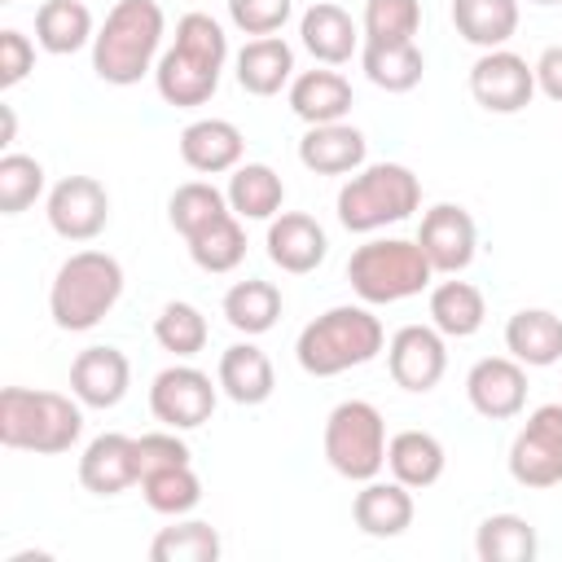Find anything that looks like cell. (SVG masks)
Masks as SVG:
<instances>
[{"mask_svg":"<svg viewBox=\"0 0 562 562\" xmlns=\"http://www.w3.org/2000/svg\"><path fill=\"white\" fill-rule=\"evenodd\" d=\"M228 61V35L211 13H184L176 22L171 48H162L154 66V88L176 110H198L215 97L220 75Z\"/></svg>","mask_w":562,"mask_h":562,"instance_id":"cell-1","label":"cell"},{"mask_svg":"<svg viewBox=\"0 0 562 562\" xmlns=\"http://www.w3.org/2000/svg\"><path fill=\"white\" fill-rule=\"evenodd\" d=\"M167 13L158 0H119L92 40V70L101 83L132 88L140 83L162 57Z\"/></svg>","mask_w":562,"mask_h":562,"instance_id":"cell-2","label":"cell"},{"mask_svg":"<svg viewBox=\"0 0 562 562\" xmlns=\"http://www.w3.org/2000/svg\"><path fill=\"white\" fill-rule=\"evenodd\" d=\"M382 347H386V329L369 312V303H338L299 329L294 360L307 378H338L347 369L378 360Z\"/></svg>","mask_w":562,"mask_h":562,"instance_id":"cell-3","label":"cell"},{"mask_svg":"<svg viewBox=\"0 0 562 562\" xmlns=\"http://www.w3.org/2000/svg\"><path fill=\"white\" fill-rule=\"evenodd\" d=\"M83 435V404L61 391L4 386L0 391V443L13 452L61 457Z\"/></svg>","mask_w":562,"mask_h":562,"instance_id":"cell-4","label":"cell"},{"mask_svg":"<svg viewBox=\"0 0 562 562\" xmlns=\"http://www.w3.org/2000/svg\"><path fill=\"white\" fill-rule=\"evenodd\" d=\"M119 294L123 263L110 250H75L48 285V316L66 334H88L114 312Z\"/></svg>","mask_w":562,"mask_h":562,"instance_id":"cell-5","label":"cell"},{"mask_svg":"<svg viewBox=\"0 0 562 562\" xmlns=\"http://www.w3.org/2000/svg\"><path fill=\"white\" fill-rule=\"evenodd\" d=\"M338 224L347 233H378L422 206V180L404 162H369L338 189Z\"/></svg>","mask_w":562,"mask_h":562,"instance_id":"cell-6","label":"cell"},{"mask_svg":"<svg viewBox=\"0 0 562 562\" xmlns=\"http://www.w3.org/2000/svg\"><path fill=\"white\" fill-rule=\"evenodd\" d=\"M435 268L417 237H373L351 250L347 259V281L360 294V303L382 307V303H404L430 285Z\"/></svg>","mask_w":562,"mask_h":562,"instance_id":"cell-7","label":"cell"},{"mask_svg":"<svg viewBox=\"0 0 562 562\" xmlns=\"http://www.w3.org/2000/svg\"><path fill=\"white\" fill-rule=\"evenodd\" d=\"M325 461L347 483H369L386 465V422L369 400H342L325 417Z\"/></svg>","mask_w":562,"mask_h":562,"instance_id":"cell-8","label":"cell"},{"mask_svg":"<svg viewBox=\"0 0 562 562\" xmlns=\"http://www.w3.org/2000/svg\"><path fill=\"white\" fill-rule=\"evenodd\" d=\"M509 479L531 492L562 483V404H540L527 413L509 443Z\"/></svg>","mask_w":562,"mask_h":562,"instance_id":"cell-9","label":"cell"},{"mask_svg":"<svg viewBox=\"0 0 562 562\" xmlns=\"http://www.w3.org/2000/svg\"><path fill=\"white\" fill-rule=\"evenodd\" d=\"M220 400V382L193 364H167L149 382V413L171 430H198L211 422Z\"/></svg>","mask_w":562,"mask_h":562,"instance_id":"cell-10","label":"cell"},{"mask_svg":"<svg viewBox=\"0 0 562 562\" xmlns=\"http://www.w3.org/2000/svg\"><path fill=\"white\" fill-rule=\"evenodd\" d=\"M470 97L487 114H518L536 97V66L514 48H487L470 66Z\"/></svg>","mask_w":562,"mask_h":562,"instance_id":"cell-11","label":"cell"},{"mask_svg":"<svg viewBox=\"0 0 562 562\" xmlns=\"http://www.w3.org/2000/svg\"><path fill=\"white\" fill-rule=\"evenodd\" d=\"M44 215L61 241H92L110 224V193L97 176H66L48 189Z\"/></svg>","mask_w":562,"mask_h":562,"instance_id":"cell-12","label":"cell"},{"mask_svg":"<svg viewBox=\"0 0 562 562\" xmlns=\"http://www.w3.org/2000/svg\"><path fill=\"white\" fill-rule=\"evenodd\" d=\"M386 373L400 391L426 395L448 373V342L435 325H400L386 342Z\"/></svg>","mask_w":562,"mask_h":562,"instance_id":"cell-13","label":"cell"},{"mask_svg":"<svg viewBox=\"0 0 562 562\" xmlns=\"http://www.w3.org/2000/svg\"><path fill=\"white\" fill-rule=\"evenodd\" d=\"M465 400L487 422H509L527 408V364L514 356H483L465 373Z\"/></svg>","mask_w":562,"mask_h":562,"instance_id":"cell-14","label":"cell"},{"mask_svg":"<svg viewBox=\"0 0 562 562\" xmlns=\"http://www.w3.org/2000/svg\"><path fill=\"white\" fill-rule=\"evenodd\" d=\"M417 246L426 250L430 268L435 272H465L474 250H479V224L465 206L457 202H435L426 215H422V228H417Z\"/></svg>","mask_w":562,"mask_h":562,"instance_id":"cell-15","label":"cell"},{"mask_svg":"<svg viewBox=\"0 0 562 562\" xmlns=\"http://www.w3.org/2000/svg\"><path fill=\"white\" fill-rule=\"evenodd\" d=\"M263 246H268V259L281 272H290V277L316 272L325 263V255H329V237H325V228L307 211H281V215H272Z\"/></svg>","mask_w":562,"mask_h":562,"instance_id":"cell-16","label":"cell"},{"mask_svg":"<svg viewBox=\"0 0 562 562\" xmlns=\"http://www.w3.org/2000/svg\"><path fill=\"white\" fill-rule=\"evenodd\" d=\"M132 386V360L119 347H83L70 360V395L83 408H114Z\"/></svg>","mask_w":562,"mask_h":562,"instance_id":"cell-17","label":"cell"},{"mask_svg":"<svg viewBox=\"0 0 562 562\" xmlns=\"http://www.w3.org/2000/svg\"><path fill=\"white\" fill-rule=\"evenodd\" d=\"M79 483L92 492V496H119L127 487L140 483V465H136V439L132 435H119V430H105L97 435L83 457H79Z\"/></svg>","mask_w":562,"mask_h":562,"instance_id":"cell-18","label":"cell"},{"mask_svg":"<svg viewBox=\"0 0 562 562\" xmlns=\"http://www.w3.org/2000/svg\"><path fill=\"white\" fill-rule=\"evenodd\" d=\"M299 40H303V48L321 61V66H342V61H351L356 53H360V26L351 22V13L342 9V4H334V0H316V4H307L303 9V18H299Z\"/></svg>","mask_w":562,"mask_h":562,"instance_id":"cell-19","label":"cell"},{"mask_svg":"<svg viewBox=\"0 0 562 562\" xmlns=\"http://www.w3.org/2000/svg\"><path fill=\"white\" fill-rule=\"evenodd\" d=\"M413 514H417L413 487H404L400 479H391V483L369 479V483H360V492H356V501H351L356 527H360L364 536H373V540H395V536H404V531L413 527Z\"/></svg>","mask_w":562,"mask_h":562,"instance_id":"cell-20","label":"cell"},{"mask_svg":"<svg viewBox=\"0 0 562 562\" xmlns=\"http://www.w3.org/2000/svg\"><path fill=\"white\" fill-rule=\"evenodd\" d=\"M241 149H246V136L228 119H193L180 132V158L198 176H220L241 167Z\"/></svg>","mask_w":562,"mask_h":562,"instance_id":"cell-21","label":"cell"},{"mask_svg":"<svg viewBox=\"0 0 562 562\" xmlns=\"http://www.w3.org/2000/svg\"><path fill=\"white\" fill-rule=\"evenodd\" d=\"M369 140L351 123H316L299 140V162L316 176H351L364 167Z\"/></svg>","mask_w":562,"mask_h":562,"instance_id":"cell-22","label":"cell"},{"mask_svg":"<svg viewBox=\"0 0 562 562\" xmlns=\"http://www.w3.org/2000/svg\"><path fill=\"white\" fill-rule=\"evenodd\" d=\"M215 382H220V391H224L233 404H246V408L272 400V391H277L272 360H268V351L255 347V342H233V347H224L220 369H215Z\"/></svg>","mask_w":562,"mask_h":562,"instance_id":"cell-23","label":"cell"},{"mask_svg":"<svg viewBox=\"0 0 562 562\" xmlns=\"http://www.w3.org/2000/svg\"><path fill=\"white\" fill-rule=\"evenodd\" d=\"M505 351L527 369H549L562 360V316L549 307H518L505 321Z\"/></svg>","mask_w":562,"mask_h":562,"instance_id":"cell-24","label":"cell"},{"mask_svg":"<svg viewBox=\"0 0 562 562\" xmlns=\"http://www.w3.org/2000/svg\"><path fill=\"white\" fill-rule=\"evenodd\" d=\"M294 79V48L281 35L246 40L237 53V83L250 97H277Z\"/></svg>","mask_w":562,"mask_h":562,"instance_id":"cell-25","label":"cell"},{"mask_svg":"<svg viewBox=\"0 0 562 562\" xmlns=\"http://www.w3.org/2000/svg\"><path fill=\"white\" fill-rule=\"evenodd\" d=\"M386 470L404 487L422 492V487H435L443 479L448 452L430 430H400V435L386 439Z\"/></svg>","mask_w":562,"mask_h":562,"instance_id":"cell-26","label":"cell"},{"mask_svg":"<svg viewBox=\"0 0 562 562\" xmlns=\"http://www.w3.org/2000/svg\"><path fill=\"white\" fill-rule=\"evenodd\" d=\"M290 110L307 127L342 123L351 114V83L338 70H303L290 79Z\"/></svg>","mask_w":562,"mask_h":562,"instance_id":"cell-27","label":"cell"},{"mask_svg":"<svg viewBox=\"0 0 562 562\" xmlns=\"http://www.w3.org/2000/svg\"><path fill=\"white\" fill-rule=\"evenodd\" d=\"M92 40H97V26H92V9L83 0H44L35 9V44L44 53L66 57Z\"/></svg>","mask_w":562,"mask_h":562,"instance_id":"cell-28","label":"cell"},{"mask_svg":"<svg viewBox=\"0 0 562 562\" xmlns=\"http://www.w3.org/2000/svg\"><path fill=\"white\" fill-rule=\"evenodd\" d=\"M518 0H452V26L474 48H505L518 31Z\"/></svg>","mask_w":562,"mask_h":562,"instance_id":"cell-29","label":"cell"},{"mask_svg":"<svg viewBox=\"0 0 562 562\" xmlns=\"http://www.w3.org/2000/svg\"><path fill=\"white\" fill-rule=\"evenodd\" d=\"M360 70L373 88L382 92H413L426 75V57L422 48L408 40V44H373L364 40L360 44Z\"/></svg>","mask_w":562,"mask_h":562,"instance_id":"cell-30","label":"cell"},{"mask_svg":"<svg viewBox=\"0 0 562 562\" xmlns=\"http://www.w3.org/2000/svg\"><path fill=\"white\" fill-rule=\"evenodd\" d=\"M184 246H189V259H193L202 272H211V277L233 272V268L246 259V228H241V215H233V211L215 215L211 224H202L198 233H189Z\"/></svg>","mask_w":562,"mask_h":562,"instance_id":"cell-31","label":"cell"},{"mask_svg":"<svg viewBox=\"0 0 562 562\" xmlns=\"http://www.w3.org/2000/svg\"><path fill=\"white\" fill-rule=\"evenodd\" d=\"M483 316H487V299L479 285L470 281H439L430 285V325L443 334V338H470L483 329Z\"/></svg>","mask_w":562,"mask_h":562,"instance_id":"cell-32","label":"cell"},{"mask_svg":"<svg viewBox=\"0 0 562 562\" xmlns=\"http://www.w3.org/2000/svg\"><path fill=\"white\" fill-rule=\"evenodd\" d=\"M224 198H228L233 215H241V220H272V215H281L285 184L268 162H241V167H233Z\"/></svg>","mask_w":562,"mask_h":562,"instance_id":"cell-33","label":"cell"},{"mask_svg":"<svg viewBox=\"0 0 562 562\" xmlns=\"http://www.w3.org/2000/svg\"><path fill=\"white\" fill-rule=\"evenodd\" d=\"M277 316H281V290L272 281L246 277V281L228 285V294H224V321L237 334L259 338V334H268L277 325Z\"/></svg>","mask_w":562,"mask_h":562,"instance_id":"cell-34","label":"cell"},{"mask_svg":"<svg viewBox=\"0 0 562 562\" xmlns=\"http://www.w3.org/2000/svg\"><path fill=\"white\" fill-rule=\"evenodd\" d=\"M540 549L536 527L522 514H487L474 531L479 562H531Z\"/></svg>","mask_w":562,"mask_h":562,"instance_id":"cell-35","label":"cell"},{"mask_svg":"<svg viewBox=\"0 0 562 562\" xmlns=\"http://www.w3.org/2000/svg\"><path fill=\"white\" fill-rule=\"evenodd\" d=\"M140 496L154 514H167V518H184L198 509L202 501V479L193 474V461H180V465H162V470H149L140 479Z\"/></svg>","mask_w":562,"mask_h":562,"instance_id":"cell-36","label":"cell"},{"mask_svg":"<svg viewBox=\"0 0 562 562\" xmlns=\"http://www.w3.org/2000/svg\"><path fill=\"white\" fill-rule=\"evenodd\" d=\"M220 553H224V540L202 518L171 522L149 540V562H215Z\"/></svg>","mask_w":562,"mask_h":562,"instance_id":"cell-37","label":"cell"},{"mask_svg":"<svg viewBox=\"0 0 562 562\" xmlns=\"http://www.w3.org/2000/svg\"><path fill=\"white\" fill-rule=\"evenodd\" d=\"M206 316L193 307V303H184V299H176V303H167L158 316H154V342L162 347V351H171L176 360H189V356H198L202 347H206Z\"/></svg>","mask_w":562,"mask_h":562,"instance_id":"cell-38","label":"cell"},{"mask_svg":"<svg viewBox=\"0 0 562 562\" xmlns=\"http://www.w3.org/2000/svg\"><path fill=\"white\" fill-rule=\"evenodd\" d=\"M224 211H233V206H228V198H224L211 180H184V184H176V193L167 198V220H171V228H176L180 237L198 233L202 224H211V220L224 215Z\"/></svg>","mask_w":562,"mask_h":562,"instance_id":"cell-39","label":"cell"},{"mask_svg":"<svg viewBox=\"0 0 562 562\" xmlns=\"http://www.w3.org/2000/svg\"><path fill=\"white\" fill-rule=\"evenodd\" d=\"M422 31V0H364L360 35L373 44H408Z\"/></svg>","mask_w":562,"mask_h":562,"instance_id":"cell-40","label":"cell"},{"mask_svg":"<svg viewBox=\"0 0 562 562\" xmlns=\"http://www.w3.org/2000/svg\"><path fill=\"white\" fill-rule=\"evenodd\" d=\"M44 193V162L31 154H4L0 158V215H22Z\"/></svg>","mask_w":562,"mask_h":562,"instance_id":"cell-41","label":"cell"},{"mask_svg":"<svg viewBox=\"0 0 562 562\" xmlns=\"http://www.w3.org/2000/svg\"><path fill=\"white\" fill-rule=\"evenodd\" d=\"M294 13V0H228V22L241 35H277Z\"/></svg>","mask_w":562,"mask_h":562,"instance_id":"cell-42","label":"cell"},{"mask_svg":"<svg viewBox=\"0 0 562 562\" xmlns=\"http://www.w3.org/2000/svg\"><path fill=\"white\" fill-rule=\"evenodd\" d=\"M180 461H193L189 443L180 439V430L162 426V430H149V435H136V465H140V479L149 470H162V465H180Z\"/></svg>","mask_w":562,"mask_h":562,"instance_id":"cell-43","label":"cell"},{"mask_svg":"<svg viewBox=\"0 0 562 562\" xmlns=\"http://www.w3.org/2000/svg\"><path fill=\"white\" fill-rule=\"evenodd\" d=\"M31 70H35V44L22 31L4 26L0 31V88H18Z\"/></svg>","mask_w":562,"mask_h":562,"instance_id":"cell-44","label":"cell"},{"mask_svg":"<svg viewBox=\"0 0 562 562\" xmlns=\"http://www.w3.org/2000/svg\"><path fill=\"white\" fill-rule=\"evenodd\" d=\"M531 66H536V92H544L549 101H558V105H562V44L544 48Z\"/></svg>","mask_w":562,"mask_h":562,"instance_id":"cell-45","label":"cell"},{"mask_svg":"<svg viewBox=\"0 0 562 562\" xmlns=\"http://www.w3.org/2000/svg\"><path fill=\"white\" fill-rule=\"evenodd\" d=\"M0 119H4V136H0V145H13V132H18V119H13V105H0Z\"/></svg>","mask_w":562,"mask_h":562,"instance_id":"cell-46","label":"cell"},{"mask_svg":"<svg viewBox=\"0 0 562 562\" xmlns=\"http://www.w3.org/2000/svg\"><path fill=\"white\" fill-rule=\"evenodd\" d=\"M9 562H48V553H13Z\"/></svg>","mask_w":562,"mask_h":562,"instance_id":"cell-47","label":"cell"},{"mask_svg":"<svg viewBox=\"0 0 562 562\" xmlns=\"http://www.w3.org/2000/svg\"><path fill=\"white\" fill-rule=\"evenodd\" d=\"M531 4H562V0H531Z\"/></svg>","mask_w":562,"mask_h":562,"instance_id":"cell-48","label":"cell"},{"mask_svg":"<svg viewBox=\"0 0 562 562\" xmlns=\"http://www.w3.org/2000/svg\"><path fill=\"white\" fill-rule=\"evenodd\" d=\"M4 4H13V0H4Z\"/></svg>","mask_w":562,"mask_h":562,"instance_id":"cell-49","label":"cell"}]
</instances>
